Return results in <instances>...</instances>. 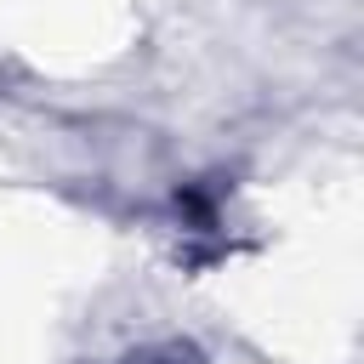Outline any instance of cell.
I'll list each match as a JSON object with an SVG mask.
<instances>
[{"label":"cell","instance_id":"1","mask_svg":"<svg viewBox=\"0 0 364 364\" xmlns=\"http://www.w3.org/2000/svg\"><path fill=\"white\" fill-rule=\"evenodd\" d=\"M119 364H199V353H193V347H182V341H154V347L125 353Z\"/></svg>","mask_w":364,"mask_h":364}]
</instances>
